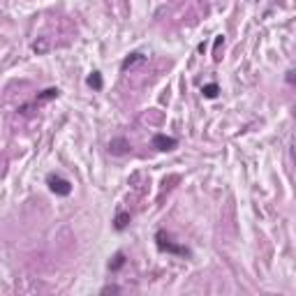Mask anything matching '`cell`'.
Returning <instances> with one entry per match:
<instances>
[{"label": "cell", "instance_id": "6", "mask_svg": "<svg viewBox=\"0 0 296 296\" xmlns=\"http://www.w3.org/2000/svg\"><path fill=\"white\" fill-rule=\"evenodd\" d=\"M146 61V56L144 54H130V56H127V58H125V61H123V72H125V70H130V67H134V65H137V63H144Z\"/></svg>", "mask_w": 296, "mask_h": 296}, {"label": "cell", "instance_id": "8", "mask_svg": "<svg viewBox=\"0 0 296 296\" xmlns=\"http://www.w3.org/2000/svg\"><path fill=\"white\" fill-rule=\"evenodd\" d=\"M86 84L91 86V88H95V91H102V74H100V72H93L91 77L86 79Z\"/></svg>", "mask_w": 296, "mask_h": 296}, {"label": "cell", "instance_id": "7", "mask_svg": "<svg viewBox=\"0 0 296 296\" xmlns=\"http://www.w3.org/2000/svg\"><path fill=\"white\" fill-rule=\"evenodd\" d=\"M201 93H204V97H208V100H215L220 93V86L218 84H206L204 88H201Z\"/></svg>", "mask_w": 296, "mask_h": 296}, {"label": "cell", "instance_id": "11", "mask_svg": "<svg viewBox=\"0 0 296 296\" xmlns=\"http://www.w3.org/2000/svg\"><path fill=\"white\" fill-rule=\"evenodd\" d=\"M287 81H289V84H294V72H291V70L287 72Z\"/></svg>", "mask_w": 296, "mask_h": 296}, {"label": "cell", "instance_id": "9", "mask_svg": "<svg viewBox=\"0 0 296 296\" xmlns=\"http://www.w3.org/2000/svg\"><path fill=\"white\" fill-rule=\"evenodd\" d=\"M123 264H125V254H123V252H116V254H114V261H109V268H111V271H118Z\"/></svg>", "mask_w": 296, "mask_h": 296}, {"label": "cell", "instance_id": "2", "mask_svg": "<svg viewBox=\"0 0 296 296\" xmlns=\"http://www.w3.org/2000/svg\"><path fill=\"white\" fill-rule=\"evenodd\" d=\"M47 185H49V190L54 194H58V197H67V194L72 192V183L67 181V178H63L61 174H49Z\"/></svg>", "mask_w": 296, "mask_h": 296}, {"label": "cell", "instance_id": "10", "mask_svg": "<svg viewBox=\"0 0 296 296\" xmlns=\"http://www.w3.org/2000/svg\"><path fill=\"white\" fill-rule=\"evenodd\" d=\"M121 291V287H116V284H107V287H102V294H118Z\"/></svg>", "mask_w": 296, "mask_h": 296}, {"label": "cell", "instance_id": "4", "mask_svg": "<svg viewBox=\"0 0 296 296\" xmlns=\"http://www.w3.org/2000/svg\"><path fill=\"white\" fill-rule=\"evenodd\" d=\"M130 141L125 139V137H116V139L109 141V153L111 155H125V153H130Z\"/></svg>", "mask_w": 296, "mask_h": 296}, {"label": "cell", "instance_id": "5", "mask_svg": "<svg viewBox=\"0 0 296 296\" xmlns=\"http://www.w3.org/2000/svg\"><path fill=\"white\" fill-rule=\"evenodd\" d=\"M130 220H132V215H130V213H125V211H121V213H118V215L114 218V227H116V231L127 229V224H130Z\"/></svg>", "mask_w": 296, "mask_h": 296}, {"label": "cell", "instance_id": "3", "mask_svg": "<svg viewBox=\"0 0 296 296\" xmlns=\"http://www.w3.org/2000/svg\"><path fill=\"white\" fill-rule=\"evenodd\" d=\"M176 146H178V139H174V137H167V134H155L153 137V148H157V151H174Z\"/></svg>", "mask_w": 296, "mask_h": 296}, {"label": "cell", "instance_id": "1", "mask_svg": "<svg viewBox=\"0 0 296 296\" xmlns=\"http://www.w3.org/2000/svg\"><path fill=\"white\" fill-rule=\"evenodd\" d=\"M155 243H157V248L162 250V252L176 254V257H192V250L185 248V245L174 243V241H171V236L164 234V231H157V234H155Z\"/></svg>", "mask_w": 296, "mask_h": 296}]
</instances>
